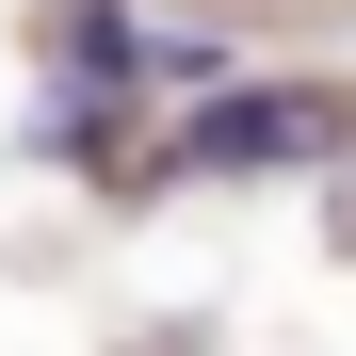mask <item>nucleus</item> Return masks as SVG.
Wrapping results in <instances>:
<instances>
[{
  "label": "nucleus",
  "instance_id": "nucleus-2",
  "mask_svg": "<svg viewBox=\"0 0 356 356\" xmlns=\"http://www.w3.org/2000/svg\"><path fill=\"white\" fill-rule=\"evenodd\" d=\"M65 65H97V81H130V65H146V33L113 17V0H81V17H65Z\"/></svg>",
  "mask_w": 356,
  "mask_h": 356
},
{
  "label": "nucleus",
  "instance_id": "nucleus-1",
  "mask_svg": "<svg viewBox=\"0 0 356 356\" xmlns=\"http://www.w3.org/2000/svg\"><path fill=\"white\" fill-rule=\"evenodd\" d=\"M324 146H356V97H324V81H227L178 113L195 178H259V162H324Z\"/></svg>",
  "mask_w": 356,
  "mask_h": 356
}]
</instances>
